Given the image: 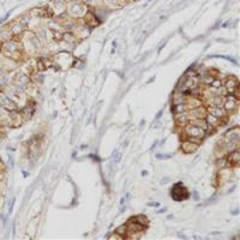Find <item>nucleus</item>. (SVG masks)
Masks as SVG:
<instances>
[{
  "label": "nucleus",
  "mask_w": 240,
  "mask_h": 240,
  "mask_svg": "<svg viewBox=\"0 0 240 240\" xmlns=\"http://www.w3.org/2000/svg\"><path fill=\"white\" fill-rule=\"evenodd\" d=\"M185 132L190 137V139L193 140V142H196V143H199V140L205 136V130L202 129V127H199V126H197V125H195V124H192V123L189 124V125H186Z\"/></svg>",
  "instance_id": "1"
},
{
  "label": "nucleus",
  "mask_w": 240,
  "mask_h": 240,
  "mask_svg": "<svg viewBox=\"0 0 240 240\" xmlns=\"http://www.w3.org/2000/svg\"><path fill=\"white\" fill-rule=\"evenodd\" d=\"M170 192H172V193H170L172 198H173L174 200H178V202L184 200V199H186V198L189 197V192H187V190L185 189V186H184L181 183L175 184V185L173 186V189H172Z\"/></svg>",
  "instance_id": "2"
},
{
  "label": "nucleus",
  "mask_w": 240,
  "mask_h": 240,
  "mask_svg": "<svg viewBox=\"0 0 240 240\" xmlns=\"http://www.w3.org/2000/svg\"><path fill=\"white\" fill-rule=\"evenodd\" d=\"M3 52L5 55L7 56H13L17 52H18V46L16 42L13 41H7L6 43H4L3 46Z\"/></svg>",
  "instance_id": "3"
},
{
  "label": "nucleus",
  "mask_w": 240,
  "mask_h": 240,
  "mask_svg": "<svg viewBox=\"0 0 240 240\" xmlns=\"http://www.w3.org/2000/svg\"><path fill=\"white\" fill-rule=\"evenodd\" d=\"M197 149H198V143H196V142H193L191 139L185 140V142L181 143V150H183V153H185V154H192V153L196 151Z\"/></svg>",
  "instance_id": "4"
},
{
  "label": "nucleus",
  "mask_w": 240,
  "mask_h": 240,
  "mask_svg": "<svg viewBox=\"0 0 240 240\" xmlns=\"http://www.w3.org/2000/svg\"><path fill=\"white\" fill-rule=\"evenodd\" d=\"M0 107L6 108V109H9V110H15V109L17 108L16 103H15L10 97H7V96L4 95V94H0Z\"/></svg>",
  "instance_id": "5"
},
{
  "label": "nucleus",
  "mask_w": 240,
  "mask_h": 240,
  "mask_svg": "<svg viewBox=\"0 0 240 240\" xmlns=\"http://www.w3.org/2000/svg\"><path fill=\"white\" fill-rule=\"evenodd\" d=\"M239 136H240L239 127L235 126V127L230 129L228 132H226L223 140H225V142H239Z\"/></svg>",
  "instance_id": "6"
},
{
  "label": "nucleus",
  "mask_w": 240,
  "mask_h": 240,
  "mask_svg": "<svg viewBox=\"0 0 240 240\" xmlns=\"http://www.w3.org/2000/svg\"><path fill=\"white\" fill-rule=\"evenodd\" d=\"M86 7L84 6V5H82V4H75V5H72L71 7H70V13L72 15V16H75V17H80V16H84L85 13H86Z\"/></svg>",
  "instance_id": "7"
},
{
  "label": "nucleus",
  "mask_w": 240,
  "mask_h": 240,
  "mask_svg": "<svg viewBox=\"0 0 240 240\" xmlns=\"http://www.w3.org/2000/svg\"><path fill=\"white\" fill-rule=\"evenodd\" d=\"M238 107V99L234 96H228L223 103V108L226 112H233Z\"/></svg>",
  "instance_id": "8"
},
{
  "label": "nucleus",
  "mask_w": 240,
  "mask_h": 240,
  "mask_svg": "<svg viewBox=\"0 0 240 240\" xmlns=\"http://www.w3.org/2000/svg\"><path fill=\"white\" fill-rule=\"evenodd\" d=\"M209 110H210V114H213V115H215L216 118H219V119H221V118H223L225 115H226V109L225 108H222L221 106H213V107H210L209 108Z\"/></svg>",
  "instance_id": "9"
},
{
  "label": "nucleus",
  "mask_w": 240,
  "mask_h": 240,
  "mask_svg": "<svg viewBox=\"0 0 240 240\" xmlns=\"http://www.w3.org/2000/svg\"><path fill=\"white\" fill-rule=\"evenodd\" d=\"M225 88L227 91H229L230 94H234L238 91V80L234 79V78H230L228 79L226 83H225Z\"/></svg>",
  "instance_id": "10"
},
{
  "label": "nucleus",
  "mask_w": 240,
  "mask_h": 240,
  "mask_svg": "<svg viewBox=\"0 0 240 240\" xmlns=\"http://www.w3.org/2000/svg\"><path fill=\"white\" fill-rule=\"evenodd\" d=\"M190 114H191V116L193 119H204V116L206 115V112H205L204 108H202L200 106H198L196 108H192V110H191Z\"/></svg>",
  "instance_id": "11"
},
{
  "label": "nucleus",
  "mask_w": 240,
  "mask_h": 240,
  "mask_svg": "<svg viewBox=\"0 0 240 240\" xmlns=\"http://www.w3.org/2000/svg\"><path fill=\"white\" fill-rule=\"evenodd\" d=\"M239 161H240V154H239L238 150H233V151H230L229 155H228V162H229V165L236 166L239 163Z\"/></svg>",
  "instance_id": "12"
},
{
  "label": "nucleus",
  "mask_w": 240,
  "mask_h": 240,
  "mask_svg": "<svg viewBox=\"0 0 240 240\" xmlns=\"http://www.w3.org/2000/svg\"><path fill=\"white\" fill-rule=\"evenodd\" d=\"M105 4L108 7H112V9H119V7L124 6L123 0H105Z\"/></svg>",
  "instance_id": "13"
},
{
  "label": "nucleus",
  "mask_w": 240,
  "mask_h": 240,
  "mask_svg": "<svg viewBox=\"0 0 240 240\" xmlns=\"http://www.w3.org/2000/svg\"><path fill=\"white\" fill-rule=\"evenodd\" d=\"M144 230V226L137 223V222H130V225L127 226V232H131V233H136V232H143Z\"/></svg>",
  "instance_id": "14"
},
{
  "label": "nucleus",
  "mask_w": 240,
  "mask_h": 240,
  "mask_svg": "<svg viewBox=\"0 0 240 240\" xmlns=\"http://www.w3.org/2000/svg\"><path fill=\"white\" fill-rule=\"evenodd\" d=\"M130 222H137V223H139L142 226H146L148 225V217L144 216V215H138L136 217H131Z\"/></svg>",
  "instance_id": "15"
},
{
  "label": "nucleus",
  "mask_w": 240,
  "mask_h": 240,
  "mask_svg": "<svg viewBox=\"0 0 240 240\" xmlns=\"http://www.w3.org/2000/svg\"><path fill=\"white\" fill-rule=\"evenodd\" d=\"M205 121H206L208 125H210V126H217L219 123H220V119L216 118V116L213 115V114H208V115H206V120H205Z\"/></svg>",
  "instance_id": "16"
},
{
  "label": "nucleus",
  "mask_w": 240,
  "mask_h": 240,
  "mask_svg": "<svg viewBox=\"0 0 240 240\" xmlns=\"http://www.w3.org/2000/svg\"><path fill=\"white\" fill-rule=\"evenodd\" d=\"M23 30H24V25L20 22L15 23L11 26V33H13V34H20V33H23Z\"/></svg>",
  "instance_id": "17"
},
{
  "label": "nucleus",
  "mask_w": 240,
  "mask_h": 240,
  "mask_svg": "<svg viewBox=\"0 0 240 240\" xmlns=\"http://www.w3.org/2000/svg\"><path fill=\"white\" fill-rule=\"evenodd\" d=\"M34 110H35L34 106L28 105V106H25L24 109H23V115H24L25 118H31V115L34 114Z\"/></svg>",
  "instance_id": "18"
},
{
  "label": "nucleus",
  "mask_w": 240,
  "mask_h": 240,
  "mask_svg": "<svg viewBox=\"0 0 240 240\" xmlns=\"http://www.w3.org/2000/svg\"><path fill=\"white\" fill-rule=\"evenodd\" d=\"M176 118H178V123L179 124H186L189 121V119H190L189 115L185 114V113H178Z\"/></svg>",
  "instance_id": "19"
},
{
  "label": "nucleus",
  "mask_w": 240,
  "mask_h": 240,
  "mask_svg": "<svg viewBox=\"0 0 240 240\" xmlns=\"http://www.w3.org/2000/svg\"><path fill=\"white\" fill-rule=\"evenodd\" d=\"M115 233L116 234H119L120 236H125V234L127 233V226L126 225H123V226H120V227H118L116 229H115Z\"/></svg>",
  "instance_id": "20"
},
{
  "label": "nucleus",
  "mask_w": 240,
  "mask_h": 240,
  "mask_svg": "<svg viewBox=\"0 0 240 240\" xmlns=\"http://www.w3.org/2000/svg\"><path fill=\"white\" fill-rule=\"evenodd\" d=\"M115 154H116V156L114 155V161H115V163H116V162L120 161V159H121V154H120V153H115Z\"/></svg>",
  "instance_id": "21"
},
{
  "label": "nucleus",
  "mask_w": 240,
  "mask_h": 240,
  "mask_svg": "<svg viewBox=\"0 0 240 240\" xmlns=\"http://www.w3.org/2000/svg\"><path fill=\"white\" fill-rule=\"evenodd\" d=\"M0 36L4 37L5 40H9V39H10V33H9V34H6V33H5V30H4V31H3L1 34H0Z\"/></svg>",
  "instance_id": "22"
},
{
  "label": "nucleus",
  "mask_w": 240,
  "mask_h": 240,
  "mask_svg": "<svg viewBox=\"0 0 240 240\" xmlns=\"http://www.w3.org/2000/svg\"><path fill=\"white\" fill-rule=\"evenodd\" d=\"M217 162H219V166H220V167H225V160H219Z\"/></svg>",
  "instance_id": "23"
},
{
  "label": "nucleus",
  "mask_w": 240,
  "mask_h": 240,
  "mask_svg": "<svg viewBox=\"0 0 240 240\" xmlns=\"http://www.w3.org/2000/svg\"><path fill=\"white\" fill-rule=\"evenodd\" d=\"M69 1H71V3H79L80 0H69Z\"/></svg>",
  "instance_id": "24"
},
{
  "label": "nucleus",
  "mask_w": 240,
  "mask_h": 240,
  "mask_svg": "<svg viewBox=\"0 0 240 240\" xmlns=\"http://www.w3.org/2000/svg\"><path fill=\"white\" fill-rule=\"evenodd\" d=\"M88 1H94V0H88Z\"/></svg>",
  "instance_id": "25"
},
{
  "label": "nucleus",
  "mask_w": 240,
  "mask_h": 240,
  "mask_svg": "<svg viewBox=\"0 0 240 240\" xmlns=\"http://www.w3.org/2000/svg\"><path fill=\"white\" fill-rule=\"evenodd\" d=\"M0 178H1V172H0Z\"/></svg>",
  "instance_id": "26"
}]
</instances>
